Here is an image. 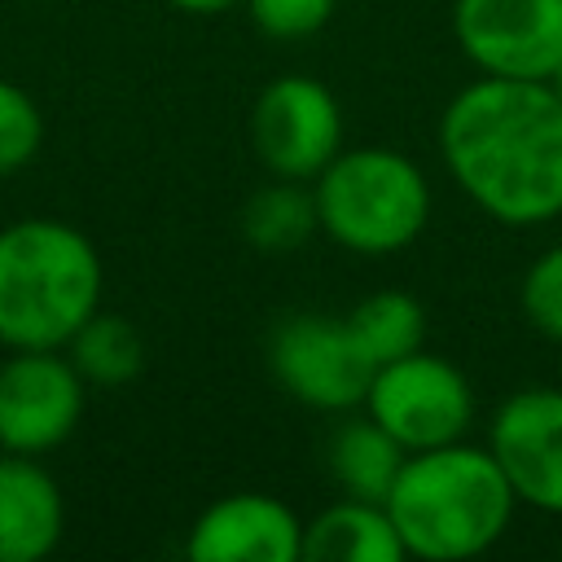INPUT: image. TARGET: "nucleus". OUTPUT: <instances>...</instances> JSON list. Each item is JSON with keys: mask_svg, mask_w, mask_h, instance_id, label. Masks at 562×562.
I'll return each mask as SVG.
<instances>
[{"mask_svg": "<svg viewBox=\"0 0 562 562\" xmlns=\"http://www.w3.org/2000/svg\"><path fill=\"white\" fill-rule=\"evenodd\" d=\"M105 263L92 237L53 215L0 228V347L61 351L101 307Z\"/></svg>", "mask_w": 562, "mask_h": 562, "instance_id": "3", "label": "nucleus"}, {"mask_svg": "<svg viewBox=\"0 0 562 562\" xmlns=\"http://www.w3.org/2000/svg\"><path fill=\"white\" fill-rule=\"evenodd\" d=\"M360 408L404 452H426V448L465 439L474 426L479 400H474L470 378L452 360L417 347V351L373 369Z\"/></svg>", "mask_w": 562, "mask_h": 562, "instance_id": "5", "label": "nucleus"}, {"mask_svg": "<svg viewBox=\"0 0 562 562\" xmlns=\"http://www.w3.org/2000/svg\"><path fill=\"white\" fill-rule=\"evenodd\" d=\"M382 505L408 558L465 562L487 553L509 531L518 496L487 443L457 439L408 452Z\"/></svg>", "mask_w": 562, "mask_h": 562, "instance_id": "2", "label": "nucleus"}, {"mask_svg": "<svg viewBox=\"0 0 562 562\" xmlns=\"http://www.w3.org/2000/svg\"><path fill=\"white\" fill-rule=\"evenodd\" d=\"M334 9H338V0H246L250 22L268 40H281V44L312 40L316 31H325Z\"/></svg>", "mask_w": 562, "mask_h": 562, "instance_id": "20", "label": "nucleus"}, {"mask_svg": "<svg viewBox=\"0 0 562 562\" xmlns=\"http://www.w3.org/2000/svg\"><path fill=\"white\" fill-rule=\"evenodd\" d=\"M268 369L277 386L316 413H351L364 404L373 364L347 329V316L290 312L268 334Z\"/></svg>", "mask_w": 562, "mask_h": 562, "instance_id": "6", "label": "nucleus"}, {"mask_svg": "<svg viewBox=\"0 0 562 562\" xmlns=\"http://www.w3.org/2000/svg\"><path fill=\"white\" fill-rule=\"evenodd\" d=\"M321 233L364 259L400 255L430 224L426 171L386 145H342L312 180Z\"/></svg>", "mask_w": 562, "mask_h": 562, "instance_id": "4", "label": "nucleus"}, {"mask_svg": "<svg viewBox=\"0 0 562 562\" xmlns=\"http://www.w3.org/2000/svg\"><path fill=\"white\" fill-rule=\"evenodd\" d=\"M549 88H553V92H558V101H562V66L549 75Z\"/></svg>", "mask_w": 562, "mask_h": 562, "instance_id": "22", "label": "nucleus"}, {"mask_svg": "<svg viewBox=\"0 0 562 562\" xmlns=\"http://www.w3.org/2000/svg\"><path fill=\"white\" fill-rule=\"evenodd\" d=\"M342 105L312 75H277L250 105V149L277 180H316L342 149Z\"/></svg>", "mask_w": 562, "mask_h": 562, "instance_id": "7", "label": "nucleus"}, {"mask_svg": "<svg viewBox=\"0 0 562 562\" xmlns=\"http://www.w3.org/2000/svg\"><path fill=\"white\" fill-rule=\"evenodd\" d=\"M167 4L180 9V13H193V18H215V13H228L246 0H167Z\"/></svg>", "mask_w": 562, "mask_h": 562, "instance_id": "21", "label": "nucleus"}, {"mask_svg": "<svg viewBox=\"0 0 562 562\" xmlns=\"http://www.w3.org/2000/svg\"><path fill=\"white\" fill-rule=\"evenodd\" d=\"M452 35L479 75L549 79L562 66V0H452Z\"/></svg>", "mask_w": 562, "mask_h": 562, "instance_id": "8", "label": "nucleus"}, {"mask_svg": "<svg viewBox=\"0 0 562 562\" xmlns=\"http://www.w3.org/2000/svg\"><path fill=\"white\" fill-rule=\"evenodd\" d=\"M241 233L259 255H294L321 233L316 198L307 180H268L241 206Z\"/></svg>", "mask_w": 562, "mask_h": 562, "instance_id": "15", "label": "nucleus"}, {"mask_svg": "<svg viewBox=\"0 0 562 562\" xmlns=\"http://www.w3.org/2000/svg\"><path fill=\"white\" fill-rule=\"evenodd\" d=\"M404 540L382 501L342 496L303 522V562H404Z\"/></svg>", "mask_w": 562, "mask_h": 562, "instance_id": "13", "label": "nucleus"}, {"mask_svg": "<svg viewBox=\"0 0 562 562\" xmlns=\"http://www.w3.org/2000/svg\"><path fill=\"white\" fill-rule=\"evenodd\" d=\"M88 404V382L66 351H9L0 360V448L44 457L61 448Z\"/></svg>", "mask_w": 562, "mask_h": 562, "instance_id": "9", "label": "nucleus"}, {"mask_svg": "<svg viewBox=\"0 0 562 562\" xmlns=\"http://www.w3.org/2000/svg\"><path fill=\"white\" fill-rule=\"evenodd\" d=\"M61 351L70 356L79 378L88 386H101V391H119V386H127L145 369V338H140V329L127 316L101 312V307L75 329V338Z\"/></svg>", "mask_w": 562, "mask_h": 562, "instance_id": "16", "label": "nucleus"}, {"mask_svg": "<svg viewBox=\"0 0 562 562\" xmlns=\"http://www.w3.org/2000/svg\"><path fill=\"white\" fill-rule=\"evenodd\" d=\"M518 303H522V316L527 325L558 342L562 347V241L540 250L527 272H522V285H518Z\"/></svg>", "mask_w": 562, "mask_h": 562, "instance_id": "19", "label": "nucleus"}, {"mask_svg": "<svg viewBox=\"0 0 562 562\" xmlns=\"http://www.w3.org/2000/svg\"><path fill=\"white\" fill-rule=\"evenodd\" d=\"M347 329L378 369L426 342V307L408 290H373L347 312Z\"/></svg>", "mask_w": 562, "mask_h": 562, "instance_id": "17", "label": "nucleus"}, {"mask_svg": "<svg viewBox=\"0 0 562 562\" xmlns=\"http://www.w3.org/2000/svg\"><path fill=\"white\" fill-rule=\"evenodd\" d=\"M487 448L505 470L518 505L562 518V391L522 386L487 422Z\"/></svg>", "mask_w": 562, "mask_h": 562, "instance_id": "10", "label": "nucleus"}, {"mask_svg": "<svg viewBox=\"0 0 562 562\" xmlns=\"http://www.w3.org/2000/svg\"><path fill=\"white\" fill-rule=\"evenodd\" d=\"M66 536V496L40 457L0 448V562H44Z\"/></svg>", "mask_w": 562, "mask_h": 562, "instance_id": "12", "label": "nucleus"}, {"mask_svg": "<svg viewBox=\"0 0 562 562\" xmlns=\"http://www.w3.org/2000/svg\"><path fill=\"white\" fill-rule=\"evenodd\" d=\"M404 448L369 417V413H342V422L329 430L325 439V465L329 479L338 483L342 496H364V501H386L400 465H404Z\"/></svg>", "mask_w": 562, "mask_h": 562, "instance_id": "14", "label": "nucleus"}, {"mask_svg": "<svg viewBox=\"0 0 562 562\" xmlns=\"http://www.w3.org/2000/svg\"><path fill=\"white\" fill-rule=\"evenodd\" d=\"M40 145H44L40 101L13 79H0V176L22 171L40 154Z\"/></svg>", "mask_w": 562, "mask_h": 562, "instance_id": "18", "label": "nucleus"}, {"mask_svg": "<svg viewBox=\"0 0 562 562\" xmlns=\"http://www.w3.org/2000/svg\"><path fill=\"white\" fill-rule=\"evenodd\" d=\"M439 158L492 224L562 220V101L549 79L479 75L457 88L439 114Z\"/></svg>", "mask_w": 562, "mask_h": 562, "instance_id": "1", "label": "nucleus"}, {"mask_svg": "<svg viewBox=\"0 0 562 562\" xmlns=\"http://www.w3.org/2000/svg\"><path fill=\"white\" fill-rule=\"evenodd\" d=\"M193 562H303V518L268 492H228L211 501L189 536Z\"/></svg>", "mask_w": 562, "mask_h": 562, "instance_id": "11", "label": "nucleus"}]
</instances>
